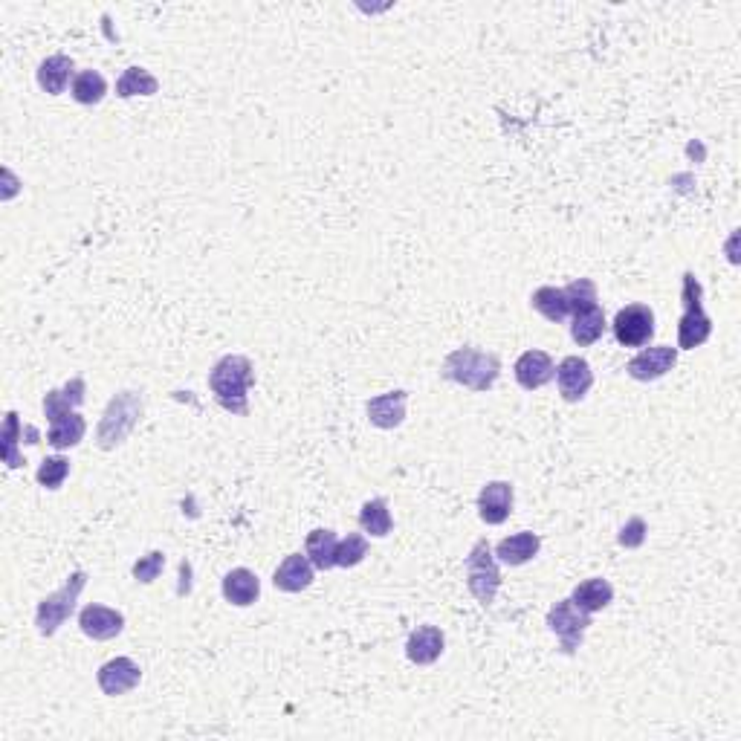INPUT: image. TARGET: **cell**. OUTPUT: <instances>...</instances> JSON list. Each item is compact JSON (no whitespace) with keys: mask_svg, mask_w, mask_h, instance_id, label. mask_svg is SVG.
Wrapping results in <instances>:
<instances>
[{"mask_svg":"<svg viewBox=\"0 0 741 741\" xmlns=\"http://www.w3.org/2000/svg\"><path fill=\"white\" fill-rule=\"evenodd\" d=\"M255 383L252 362L241 354H226L215 362L209 374L212 397L223 412L247 417L249 414V388Z\"/></svg>","mask_w":741,"mask_h":741,"instance_id":"6da1fadb","label":"cell"},{"mask_svg":"<svg viewBox=\"0 0 741 741\" xmlns=\"http://www.w3.org/2000/svg\"><path fill=\"white\" fill-rule=\"evenodd\" d=\"M449 383L464 385L469 391H490L498 377H501V359L481 351V348H458L449 357L443 359V371H440Z\"/></svg>","mask_w":741,"mask_h":741,"instance_id":"7a4b0ae2","label":"cell"},{"mask_svg":"<svg viewBox=\"0 0 741 741\" xmlns=\"http://www.w3.org/2000/svg\"><path fill=\"white\" fill-rule=\"evenodd\" d=\"M142 409H145V400L139 391H122L116 394L108 403V409L99 420V429H96V443L99 449H116L122 446L128 435L137 429V423L142 420Z\"/></svg>","mask_w":741,"mask_h":741,"instance_id":"3957f363","label":"cell"},{"mask_svg":"<svg viewBox=\"0 0 741 741\" xmlns=\"http://www.w3.org/2000/svg\"><path fill=\"white\" fill-rule=\"evenodd\" d=\"M681 302H684V316L678 322V351H695L713 336V319L704 310V287L695 273H684Z\"/></svg>","mask_w":741,"mask_h":741,"instance_id":"277c9868","label":"cell"},{"mask_svg":"<svg viewBox=\"0 0 741 741\" xmlns=\"http://www.w3.org/2000/svg\"><path fill=\"white\" fill-rule=\"evenodd\" d=\"M84 585H87V574H84V571H76V574L67 577V582H64L58 591L47 594V597L38 603L35 626H38V634H41V637H53V634L70 620V614H73L76 605H79Z\"/></svg>","mask_w":741,"mask_h":741,"instance_id":"5b68a950","label":"cell"},{"mask_svg":"<svg viewBox=\"0 0 741 741\" xmlns=\"http://www.w3.org/2000/svg\"><path fill=\"white\" fill-rule=\"evenodd\" d=\"M464 568H467L469 594L484 605V608H490L495 603L498 588H501V571H498V559H495L493 545L487 539H478L475 548L469 550Z\"/></svg>","mask_w":741,"mask_h":741,"instance_id":"8992f818","label":"cell"},{"mask_svg":"<svg viewBox=\"0 0 741 741\" xmlns=\"http://www.w3.org/2000/svg\"><path fill=\"white\" fill-rule=\"evenodd\" d=\"M548 626L550 632L559 637L562 652L565 655H574L579 646H582V640H585L588 626H591V614L579 611L571 600H559L548 611Z\"/></svg>","mask_w":741,"mask_h":741,"instance_id":"52a82bcc","label":"cell"},{"mask_svg":"<svg viewBox=\"0 0 741 741\" xmlns=\"http://www.w3.org/2000/svg\"><path fill=\"white\" fill-rule=\"evenodd\" d=\"M611 330L623 348H643L655 336V313L646 304H629L614 316Z\"/></svg>","mask_w":741,"mask_h":741,"instance_id":"ba28073f","label":"cell"},{"mask_svg":"<svg viewBox=\"0 0 741 741\" xmlns=\"http://www.w3.org/2000/svg\"><path fill=\"white\" fill-rule=\"evenodd\" d=\"M556 385L565 403H579L591 385H594V371L588 365V359L582 357H565L556 365Z\"/></svg>","mask_w":741,"mask_h":741,"instance_id":"9c48e42d","label":"cell"},{"mask_svg":"<svg viewBox=\"0 0 741 741\" xmlns=\"http://www.w3.org/2000/svg\"><path fill=\"white\" fill-rule=\"evenodd\" d=\"M678 365V348L669 345H658V348H646L629 362V377L637 383H655L660 377H666L672 368Z\"/></svg>","mask_w":741,"mask_h":741,"instance_id":"30bf717a","label":"cell"},{"mask_svg":"<svg viewBox=\"0 0 741 741\" xmlns=\"http://www.w3.org/2000/svg\"><path fill=\"white\" fill-rule=\"evenodd\" d=\"M513 501H516V490L510 481H490L484 484V490L478 493V516L487 524H504L513 513Z\"/></svg>","mask_w":741,"mask_h":741,"instance_id":"8fae6325","label":"cell"},{"mask_svg":"<svg viewBox=\"0 0 741 741\" xmlns=\"http://www.w3.org/2000/svg\"><path fill=\"white\" fill-rule=\"evenodd\" d=\"M79 626L90 640H113L125 629V614L116 608H108V605L90 603L84 605L82 614H79Z\"/></svg>","mask_w":741,"mask_h":741,"instance_id":"7c38bea8","label":"cell"},{"mask_svg":"<svg viewBox=\"0 0 741 741\" xmlns=\"http://www.w3.org/2000/svg\"><path fill=\"white\" fill-rule=\"evenodd\" d=\"M96 681H99V689L105 695L116 698V695H125V692H131V689L137 687L139 681H142V669H139L137 660L113 658L99 669Z\"/></svg>","mask_w":741,"mask_h":741,"instance_id":"4fadbf2b","label":"cell"},{"mask_svg":"<svg viewBox=\"0 0 741 741\" xmlns=\"http://www.w3.org/2000/svg\"><path fill=\"white\" fill-rule=\"evenodd\" d=\"M313 562L307 559V553H290L278 568H275L273 585L284 594H302L313 585Z\"/></svg>","mask_w":741,"mask_h":741,"instance_id":"5bb4252c","label":"cell"},{"mask_svg":"<svg viewBox=\"0 0 741 741\" xmlns=\"http://www.w3.org/2000/svg\"><path fill=\"white\" fill-rule=\"evenodd\" d=\"M516 380L524 391H536L542 385H548L556 377V365L545 351H524L522 357L516 359Z\"/></svg>","mask_w":741,"mask_h":741,"instance_id":"9a60e30c","label":"cell"},{"mask_svg":"<svg viewBox=\"0 0 741 741\" xmlns=\"http://www.w3.org/2000/svg\"><path fill=\"white\" fill-rule=\"evenodd\" d=\"M406 403H409V391H403V388L380 394V397L368 400V420L377 429H397L406 420Z\"/></svg>","mask_w":741,"mask_h":741,"instance_id":"2e32d148","label":"cell"},{"mask_svg":"<svg viewBox=\"0 0 741 741\" xmlns=\"http://www.w3.org/2000/svg\"><path fill=\"white\" fill-rule=\"evenodd\" d=\"M84 391H87V385H84L82 377H73L64 388L47 391V397H44V417L50 423H58L61 417L73 414L84 403Z\"/></svg>","mask_w":741,"mask_h":741,"instance_id":"e0dca14e","label":"cell"},{"mask_svg":"<svg viewBox=\"0 0 741 741\" xmlns=\"http://www.w3.org/2000/svg\"><path fill=\"white\" fill-rule=\"evenodd\" d=\"M443 646H446V637H443L438 626H420V629H414L409 634L406 655L417 666H432L443 655Z\"/></svg>","mask_w":741,"mask_h":741,"instance_id":"ac0fdd59","label":"cell"},{"mask_svg":"<svg viewBox=\"0 0 741 741\" xmlns=\"http://www.w3.org/2000/svg\"><path fill=\"white\" fill-rule=\"evenodd\" d=\"M70 79H76V64H73L70 55L64 53L50 55V58H44L41 67H38V84H41V90L50 93V96H61V93L67 90Z\"/></svg>","mask_w":741,"mask_h":741,"instance_id":"d6986e66","label":"cell"},{"mask_svg":"<svg viewBox=\"0 0 741 741\" xmlns=\"http://www.w3.org/2000/svg\"><path fill=\"white\" fill-rule=\"evenodd\" d=\"M539 550H542V539H539V533H530V530H522V533H516V536H510V539H501L498 545H495V559L498 562H504V565H524V562H530V559H536L539 556Z\"/></svg>","mask_w":741,"mask_h":741,"instance_id":"ffe728a7","label":"cell"},{"mask_svg":"<svg viewBox=\"0 0 741 741\" xmlns=\"http://www.w3.org/2000/svg\"><path fill=\"white\" fill-rule=\"evenodd\" d=\"M261 597V579L249 568H235L223 577V600L238 608H247Z\"/></svg>","mask_w":741,"mask_h":741,"instance_id":"44dd1931","label":"cell"},{"mask_svg":"<svg viewBox=\"0 0 741 741\" xmlns=\"http://www.w3.org/2000/svg\"><path fill=\"white\" fill-rule=\"evenodd\" d=\"M611 600H614V588L603 577H591L585 579V582H579L577 588H574V594H571V603L577 605L579 611H585V614L603 611V608L611 605Z\"/></svg>","mask_w":741,"mask_h":741,"instance_id":"7402d4cb","label":"cell"},{"mask_svg":"<svg viewBox=\"0 0 741 741\" xmlns=\"http://www.w3.org/2000/svg\"><path fill=\"white\" fill-rule=\"evenodd\" d=\"M336 545H339V536L328 527H319L307 536L304 553L316 571H330V568H336Z\"/></svg>","mask_w":741,"mask_h":741,"instance_id":"603a6c76","label":"cell"},{"mask_svg":"<svg viewBox=\"0 0 741 741\" xmlns=\"http://www.w3.org/2000/svg\"><path fill=\"white\" fill-rule=\"evenodd\" d=\"M574 322H571V336H574V342H577L579 348H588V345H594L597 339H603L605 333V313L603 307L597 304V307H588V310H579L571 316Z\"/></svg>","mask_w":741,"mask_h":741,"instance_id":"cb8c5ba5","label":"cell"},{"mask_svg":"<svg viewBox=\"0 0 741 741\" xmlns=\"http://www.w3.org/2000/svg\"><path fill=\"white\" fill-rule=\"evenodd\" d=\"M359 527L374 536V539H385L394 527V519H391V510H388V501L385 498H371L362 504L359 510Z\"/></svg>","mask_w":741,"mask_h":741,"instance_id":"d4e9b609","label":"cell"},{"mask_svg":"<svg viewBox=\"0 0 741 741\" xmlns=\"http://www.w3.org/2000/svg\"><path fill=\"white\" fill-rule=\"evenodd\" d=\"M533 310H539L548 322L553 325H559V322H565L568 316H571V310H568V296H565V287H539L536 293H533Z\"/></svg>","mask_w":741,"mask_h":741,"instance_id":"484cf974","label":"cell"},{"mask_svg":"<svg viewBox=\"0 0 741 741\" xmlns=\"http://www.w3.org/2000/svg\"><path fill=\"white\" fill-rule=\"evenodd\" d=\"M160 93V82L157 76H151L145 67H128L119 82H116V96L119 99H131V96H154Z\"/></svg>","mask_w":741,"mask_h":741,"instance_id":"4316f807","label":"cell"},{"mask_svg":"<svg viewBox=\"0 0 741 741\" xmlns=\"http://www.w3.org/2000/svg\"><path fill=\"white\" fill-rule=\"evenodd\" d=\"M84 432H87L84 417L73 412L67 414V417H61L58 423H53V429L47 432V443H50L53 449H73V446L82 443Z\"/></svg>","mask_w":741,"mask_h":741,"instance_id":"83f0119b","label":"cell"},{"mask_svg":"<svg viewBox=\"0 0 741 741\" xmlns=\"http://www.w3.org/2000/svg\"><path fill=\"white\" fill-rule=\"evenodd\" d=\"M70 90H73V99L79 105H99L108 93V82L99 70H82V73H76Z\"/></svg>","mask_w":741,"mask_h":741,"instance_id":"f1b7e54d","label":"cell"},{"mask_svg":"<svg viewBox=\"0 0 741 741\" xmlns=\"http://www.w3.org/2000/svg\"><path fill=\"white\" fill-rule=\"evenodd\" d=\"M368 556V539L362 533H348L336 545V568H357Z\"/></svg>","mask_w":741,"mask_h":741,"instance_id":"f546056e","label":"cell"},{"mask_svg":"<svg viewBox=\"0 0 741 741\" xmlns=\"http://www.w3.org/2000/svg\"><path fill=\"white\" fill-rule=\"evenodd\" d=\"M565 296H568V310L571 316L579 313V310H588V307H597L600 299H597V284L591 278H577L565 287Z\"/></svg>","mask_w":741,"mask_h":741,"instance_id":"4dcf8cb0","label":"cell"},{"mask_svg":"<svg viewBox=\"0 0 741 741\" xmlns=\"http://www.w3.org/2000/svg\"><path fill=\"white\" fill-rule=\"evenodd\" d=\"M67 475H70V461L64 458V455H53V458H44L41 461V467H38V484L44 487V490H58L64 481H67Z\"/></svg>","mask_w":741,"mask_h":741,"instance_id":"1f68e13d","label":"cell"},{"mask_svg":"<svg viewBox=\"0 0 741 741\" xmlns=\"http://www.w3.org/2000/svg\"><path fill=\"white\" fill-rule=\"evenodd\" d=\"M21 420H18V414L9 412L6 414V426H3V458H6V467L9 469H18L24 461H21V455H18V438H21Z\"/></svg>","mask_w":741,"mask_h":741,"instance_id":"d6a6232c","label":"cell"},{"mask_svg":"<svg viewBox=\"0 0 741 741\" xmlns=\"http://www.w3.org/2000/svg\"><path fill=\"white\" fill-rule=\"evenodd\" d=\"M163 568H165V553L163 550H151V553L139 556L137 562H134V579L142 582V585H151L154 579L163 574Z\"/></svg>","mask_w":741,"mask_h":741,"instance_id":"836d02e7","label":"cell"},{"mask_svg":"<svg viewBox=\"0 0 741 741\" xmlns=\"http://www.w3.org/2000/svg\"><path fill=\"white\" fill-rule=\"evenodd\" d=\"M646 533H649V530H646V522H643L640 516H634V519H629V522L623 524V530H620L617 542H620V548L634 550L646 542Z\"/></svg>","mask_w":741,"mask_h":741,"instance_id":"e575fe53","label":"cell"}]
</instances>
